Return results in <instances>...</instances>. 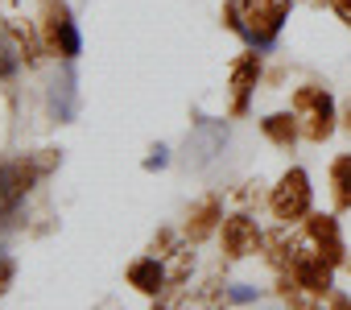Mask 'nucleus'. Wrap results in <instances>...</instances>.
I'll use <instances>...</instances> for the list:
<instances>
[{
	"label": "nucleus",
	"instance_id": "nucleus-1",
	"mask_svg": "<svg viewBox=\"0 0 351 310\" xmlns=\"http://www.w3.org/2000/svg\"><path fill=\"white\" fill-rule=\"evenodd\" d=\"M289 112H298V120H302V136L314 141V145L330 141L335 128H339L335 99H330V91L318 87V83H302V87L289 95Z\"/></svg>",
	"mask_w": 351,
	"mask_h": 310
},
{
	"label": "nucleus",
	"instance_id": "nucleus-2",
	"mask_svg": "<svg viewBox=\"0 0 351 310\" xmlns=\"http://www.w3.org/2000/svg\"><path fill=\"white\" fill-rule=\"evenodd\" d=\"M293 0H240V13H244V29L240 38L248 42V50H273L285 21H289Z\"/></svg>",
	"mask_w": 351,
	"mask_h": 310
},
{
	"label": "nucleus",
	"instance_id": "nucleus-3",
	"mask_svg": "<svg viewBox=\"0 0 351 310\" xmlns=\"http://www.w3.org/2000/svg\"><path fill=\"white\" fill-rule=\"evenodd\" d=\"M38 29H42V38H46V46H50L54 58L75 62V58L83 54V34H79L75 17H71V9H66V0H42Z\"/></svg>",
	"mask_w": 351,
	"mask_h": 310
},
{
	"label": "nucleus",
	"instance_id": "nucleus-4",
	"mask_svg": "<svg viewBox=\"0 0 351 310\" xmlns=\"http://www.w3.org/2000/svg\"><path fill=\"white\" fill-rule=\"evenodd\" d=\"M310 203H314V187H310V174L302 166H289L277 187L269 191V211L281 219V224H298L310 215Z\"/></svg>",
	"mask_w": 351,
	"mask_h": 310
},
{
	"label": "nucleus",
	"instance_id": "nucleus-5",
	"mask_svg": "<svg viewBox=\"0 0 351 310\" xmlns=\"http://www.w3.org/2000/svg\"><path fill=\"white\" fill-rule=\"evenodd\" d=\"M289 273H293L298 289H306L310 298H326V294L335 289V265H330L318 248H298Z\"/></svg>",
	"mask_w": 351,
	"mask_h": 310
},
{
	"label": "nucleus",
	"instance_id": "nucleus-6",
	"mask_svg": "<svg viewBox=\"0 0 351 310\" xmlns=\"http://www.w3.org/2000/svg\"><path fill=\"white\" fill-rule=\"evenodd\" d=\"M219 236H223V252H228L232 261H244V257L261 252V244H265V232L256 228V219H252L248 211L228 215V219L219 224Z\"/></svg>",
	"mask_w": 351,
	"mask_h": 310
},
{
	"label": "nucleus",
	"instance_id": "nucleus-7",
	"mask_svg": "<svg viewBox=\"0 0 351 310\" xmlns=\"http://www.w3.org/2000/svg\"><path fill=\"white\" fill-rule=\"evenodd\" d=\"M261 50H248V54H240V58H232V67H228V87H232V116H244L248 112V99H252V91H256V83H261Z\"/></svg>",
	"mask_w": 351,
	"mask_h": 310
},
{
	"label": "nucleus",
	"instance_id": "nucleus-8",
	"mask_svg": "<svg viewBox=\"0 0 351 310\" xmlns=\"http://www.w3.org/2000/svg\"><path fill=\"white\" fill-rule=\"evenodd\" d=\"M306 236H310V244H314L330 265H343V261H347V244H343V232H339V219H335V215L310 211V215H306Z\"/></svg>",
	"mask_w": 351,
	"mask_h": 310
},
{
	"label": "nucleus",
	"instance_id": "nucleus-9",
	"mask_svg": "<svg viewBox=\"0 0 351 310\" xmlns=\"http://www.w3.org/2000/svg\"><path fill=\"white\" fill-rule=\"evenodd\" d=\"M219 224H223V203H219V195H207V199H199L191 211H186V240L191 244H203L207 236H215L219 232Z\"/></svg>",
	"mask_w": 351,
	"mask_h": 310
},
{
	"label": "nucleus",
	"instance_id": "nucleus-10",
	"mask_svg": "<svg viewBox=\"0 0 351 310\" xmlns=\"http://www.w3.org/2000/svg\"><path fill=\"white\" fill-rule=\"evenodd\" d=\"M128 285H132L136 294H145V298H161V294L169 289V273H165L161 257H141V261H132V265H128Z\"/></svg>",
	"mask_w": 351,
	"mask_h": 310
},
{
	"label": "nucleus",
	"instance_id": "nucleus-11",
	"mask_svg": "<svg viewBox=\"0 0 351 310\" xmlns=\"http://www.w3.org/2000/svg\"><path fill=\"white\" fill-rule=\"evenodd\" d=\"M9 50H13L25 67H38L50 46H46V38H42L38 25H29V21H9Z\"/></svg>",
	"mask_w": 351,
	"mask_h": 310
},
{
	"label": "nucleus",
	"instance_id": "nucleus-12",
	"mask_svg": "<svg viewBox=\"0 0 351 310\" xmlns=\"http://www.w3.org/2000/svg\"><path fill=\"white\" fill-rule=\"evenodd\" d=\"M75 83H79V79H75V62H66L62 75H58L54 87H50V112H54L58 124H71V120H75V104H79V87H75Z\"/></svg>",
	"mask_w": 351,
	"mask_h": 310
},
{
	"label": "nucleus",
	"instance_id": "nucleus-13",
	"mask_svg": "<svg viewBox=\"0 0 351 310\" xmlns=\"http://www.w3.org/2000/svg\"><path fill=\"white\" fill-rule=\"evenodd\" d=\"M261 132L277 149H293L302 136V120H298V112H269V116H261Z\"/></svg>",
	"mask_w": 351,
	"mask_h": 310
},
{
	"label": "nucleus",
	"instance_id": "nucleus-14",
	"mask_svg": "<svg viewBox=\"0 0 351 310\" xmlns=\"http://www.w3.org/2000/svg\"><path fill=\"white\" fill-rule=\"evenodd\" d=\"M261 252H265V261H269L277 273H281V269H289V265H293V257H298V240H293L289 224H281V228L265 232V244H261Z\"/></svg>",
	"mask_w": 351,
	"mask_h": 310
},
{
	"label": "nucleus",
	"instance_id": "nucleus-15",
	"mask_svg": "<svg viewBox=\"0 0 351 310\" xmlns=\"http://www.w3.org/2000/svg\"><path fill=\"white\" fill-rule=\"evenodd\" d=\"M228 141V128L223 124H211V120H199V136L191 141V149H195V158H191V166H207L211 158H215V149Z\"/></svg>",
	"mask_w": 351,
	"mask_h": 310
},
{
	"label": "nucleus",
	"instance_id": "nucleus-16",
	"mask_svg": "<svg viewBox=\"0 0 351 310\" xmlns=\"http://www.w3.org/2000/svg\"><path fill=\"white\" fill-rule=\"evenodd\" d=\"M330 195H335V211L351 207V153H339L330 162Z\"/></svg>",
	"mask_w": 351,
	"mask_h": 310
},
{
	"label": "nucleus",
	"instance_id": "nucleus-17",
	"mask_svg": "<svg viewBox=\"0 0 351 310\" xmlns=\"http://www.w3.org/2000/svg\"><path fill=\"white\" fill-rule=\"evenodd\" d=\"M191 269H195V252H191V248H173V261L165 265L169 285H182V281L191 277Z\"/></svg>",
	"mask_w": 351,
	"mask_h": 310
},
{
	"label": "nucleus",
	"instance_id": "nucleus-18",
	"mask_svg": "<svg viewBox=\"0 0 351 310\" xmlns=\"http://www.w3.org/2000/svg\"><path fill=\"white\" fill-rule=\"evenodd\" d=\"M219 21L232 29V34H240L244 29V13H240V0H223V13H219Z\"/></svg>",
	"mask_w": 351,
	"mask_h": 310
},
{
	"label": "nucleus",
	"instance_id": "nucleus-19",
	"mask_svg": "<svg viewBox=\"0 0 351 310\" xmlns=\"http://www.w3.org/2000/svg\"><path fill=\"white\" fill-rule=\"evenodd\" d=\"M173 248H178V236L165 232V228H161V232L153 236V244H149V252H153V257H173Z\"/></svg>",
	"mask_w": 351,
	"mask_h": 310
},
{
	"label": "nucleus",
	"instance_id": "nucleus-20",
	"mask_svg": "<svg viewBox=\"0 0 351 310\" xmlns=\"http://www.w3.org/2000/svg\"><path fill=\"white\" fill-rule=\"evenodd\" d=\"M256 298H261L256 285H228V302H236V306H248V302H256Z\"/></svg>",
	"mask_w": 351,
	"mask_h": 310
},
{
	"label": "nucleus",
	"instance_id": "nucleus-21",
	"mask_svg": "<svg viewBox=\"0 0 351 310\" xmlns=\"http://www.w3.org/2000/svg\"><path fill=\"white\" fill-rule=\"evenodd\" d=\"M165 166H169V149L165 145H153L149 158H145V170H165Z\"/></svg>",
	"mask_w": 351,
	"mask_h": 310
},
{
	"label": "nucleus",
	"instance_id": "nucleus-22",
	"mask_svg": "<svg viewBox=\"0 0 351 310\" xmlns=\"http://www.w3.org/2000/svg\"><path fill=\"white\" fill-rule=\"evenodd\" d=\"M318 5H326V9H330L347 29H351V0H318Z\"/></svg>",
	"mask_w": 351,
	"mask_h": 310
},
{
	"label": "nucleus",
	"instance_id": "nucleus-23",
	"mask_svg": "<svg viewBox=\"0 0 351 310\" xmlns=\"http://www.w3.org/2000/svg\"><path fill=\"white\" fill-rule=\"evenodd\" d=\"M13 273H17L13 257H9V252H0V294H5V289L13 285Z\"/></svg>",
	"mask_w": 351,
	"mask_h": 310
},
{
	"label": "nucleus",
	"instance_id": "nucleus-24",
	"mask_svg": "<svg viewBox=\"0 0 351 310\" xmlns=\"http://www.w3.org/2000/svg\"><path fill=\"white\" fill-rule=\"evenodd\" d=\"M17 62H21V58H17L13 50H0V79H13V75H17Z\"/></svg>",
	"mask_w": 351,
	"mask_h": 310
},
{
	"label": "nucleus",
	"instance_id": "nucleus-25",
	"mask_svg": "<svg viewBox=\"0 0 351 310\" xmlns=\"http://www.w3.org/2000/svg\"><path fill=\"white\" fill-rule=\"evenodd\" d=\"M326 298H330V310H351V298H347V294H339V289H330Z\"/></svg>",
	"mask_w": 351,
	"mask_h": 310
},
{
	"label": "nucleus",
	"instance_id": "nucleus-26",
	"mask_svg": "<svg viewBox=\"0 0 351 310\" xmlns=\"http://www.w3.org/2000/svg\"><path fill=\"white\" fill-rule=\"evenodd\" d=\"M343 128H347V132H351V99H347V104H343Z\"/></svg>",
	"mask_w": 351,
	"mask_h": 310
},
{
	"label": "nucleus",
	"instance_id": "nucleus-27",
	"mask_svg": "<svg viewBox=\"0 0 351 310\" xmlns=\"http://www.w3.org/2000/svg\"><path fill=\"white\" fill-rule=\"evenodd\" d=\"M347 269H351V257H347Z\"/></svg>",
	"mask_w": 351,
	"mask_h": 310
}]
</instances>
